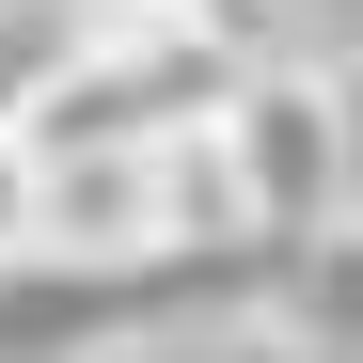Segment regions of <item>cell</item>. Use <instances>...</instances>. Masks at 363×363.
Masks as SVG:
<instances>
[{
  "mask_svg": "<svg viewBox=\"0 0 363 363\" xmlns=\"http://www.w3.org/2000/svg\"><path fill=\"white\" fill-rule=\"evenodd\" d=\"M221 143H237V190H253V237H347V111L332 64H237L221 95Z\"/></svg>",
  "mask_w": 363,
  "mask_h": 363,
  "instance_id": "6da1fadb",
  "label": "cell"
},
{
  "mask_svg": "<svg viewBox=\"0 0 363 363\" xmlns=\"http://www.w3.org/2000/svg\"><path fill=\"white\" fill-rule=\"evenodd\" d=\"M48 253V158H32V127H0V269H32Z\"/></svg>",
  "mask_w": 363,
  "mask_h": 363,
  "instance_id": "7a4b0ae2",
  "label": "cell"
},
{
  "mask_svg": "<svg viewBox=\"0 0 363 363\" xmlns=\"http://www.w3.org/2000/svg\"><path fill=\"white\" fill-rule=\"evenodd\" d=\"M332 111H347V237H363V64H332Z\"/></svg>",
  "mask_w": 363,
  "mask_h": 363,
  "instance_id": "3957f363",
  "label": "cell"
},
{
  "mask_svg": "<svg viewBox=\"0 0 363 363\" xmlns=\"http://www.w3.org/2000/svg\"><path fill=\"white\" fill-rule=\"evenodd\" d=\"M79 16H206V0H79Z\"/></svg>",
  "mask_w": 363,
  "mask_h": 363,
  "instance_id": "277c9868",
  "label": "cell"
}]
</instances>
